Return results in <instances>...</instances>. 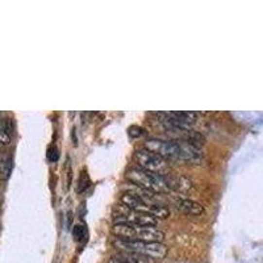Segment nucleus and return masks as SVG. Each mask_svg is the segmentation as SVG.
Instances as JSON below:
<instances>
[{
	"instance_id": "nucleus-1",
	"label": "nucleus",
	"mask_w": 263,
	"mask_h": 263,
	"mask_svg": "<svg viewBox=\"0 0 263 263\" xmlns=\"http://www.w3.org/2000/svg\"><path fill=\"white\" fill-rule=\"evenodd\" d=\"M145 149L156 153L163 159H176V161L199 162L203 158L200 147L192 146L183 140H166L150 139L145 143Z\"/></svg>"
},
{
	"instance_id": "nucleus-2",
	"label": "nucleus",
	"mask_w": 263,
	"mask_h": 263,
	"mask_svg": "<svg viewBox=\"0 0 263 263\" xmlns=\"http://www.w3.org/2000/svg\"><path fill=\"white\" fill-rule=\"evenodd\" d=\"M112 233L121 240L145 242H163L165 234L157 227H139L129 224H115L112 227Z\"/></svg>"
},
{
	"instance_id": "nucleus-3",
	"label": "nucleus",
	"mask_w": 263,
	"mask_h": 263,
	"mask_svg": "<svg viewBox=\"0 0 263 263\" xmlns=\"http://www.w3.org/2000/svg\"><path fill=\"white\" fill-rule=\"evenodd\" d=\"M115 246L121 251H128L140 254L150 259H162L167 254V247L163 242H145V241H130V240H115Z\"/></svg>"
},
{
	"instance_id": "nucleus-4",
	"label": "nucleus",
	"mask_w": 263,
	"mask_h": 263,
	"mask_svg": "<svg viewBox=\"0 0 263 263\" xmlns=\"http://www.w3.org/2000/svg\"><path fill=\"white\" fill-rule=\"evenodd\" d=\"M126 178L130 183H133L136 186L147 190V191L153 192H167L170 191L166 183L165 175L156 174L152 171H147L141 167H133L126 173Z\"/></svg>"
},
{
	"instance_id": "nucleus-5",
	"label": "nucleus",
	"mask_w": 263,
	"mask_h": 263,
	"mask_svg": "<svg viewBox=\"0 0 263 263\" xmlns=\"http://www.w3.org/2000/svg\"><path fill=\"white\" fill-rule=\"evenodd\" d=\"M121 203L124 207L133 210L140 213H145L152 216L156 220H163L167 219L170 214V210L163 207V205L156 204L150 200H145L142 197H139L129 193V192H125L124 195L121 196Z\"/></svg>"
},
{
	"instance_id": "nucleus-6",
	"label": "nucleus",
	"mask_w": 263,
	"mask_h": 263,
	"mask_svg": "<svg viewBox=\"0 0 263 263\" xmlns=\"http://www.w3.org/2000/svg\"><path fill=\"white\" fill-rule=\"evenodd\" d=\"M129 224V225H139V227H157L158 220L145 213H140L133 210H129L121 204L116 210L115 224Z\"/></svg>"
},
{
	"instance_id": "nucleus-7",
	"label": "nucleus",
	"mask_w": 263,
	"mask_h": 263,
	"mask_svg": "<svg viewBox=\"0 0 263 263\" xmlns=\"http://www.w3.org/2000/svg\"><path fill=\"white\" fill-rule=\"evenodd\" d=\"M136 161L139 163V167L156 173V174L163 175L162 173L167 167L166 159H163L162 157H159L156 153L147 150V149H141L136 153Z\"/></svg>"
},
{
	"instance_id": "nucleus-8",
	"label": "nucleus",
	"mask_w": 263,
	"mask_h": 263,
	"mask_svg": "<svg viewBox=\"0 0 263 263\" xmlns=\"http://www.w3.org/2000/svg\"><path fill=\"white\" fill-rule=\"evenodd\" d=\"M108 263H153L152 259L146 258L143 255L128 253V251H120L113 254L108 259Z\"/></svg>"
},
{
	"instance_id": "nucleus-9",
	"label": "nucleus",
	"mask_w": 263,
	"mask_h": 263,
	"mask_svg": "<svg viewBox=\"0 0 263 263\" xmlns=\"http://www.w3.org/2000/svg\"><path fill=\"white\" fill-rule=\"evenodd\" d=\"M178 208L186 214H190V216H201L205 212L204 207L200 203L191 200V199H182V200H179Z\"/></svg>"
},
{
	"instance_id": "nucleus-10",
	"label": "nucleus",
	"mask_w": 263,
	"mask_h": 263,
	"mask_svg": "<svg viewBox=\"0 0 263 263\" xmlns=\"http://www.w3.org/2000/svg\"><path fill=\"white\" fill-rule=\"evenodd\" d=\"M169 190H175L179 192H188L192 188L191 180L184 176H165Z\"/></svg>"
},
{
	"instance_id": "nucleus-11",
	"label": "nucleus",
	"mask_w": 263,
	"mask_h": 263,
	"mask_svg": "<svg viewBox=\"0 0 263 263\" xmlns=\"http://www.w3.org/2000/svg\"><path fill=\"white\" fill-rule=\"evenodd\" d=\"M12 169V159L8 154L0 156V178L7 179Z\"/></svg>"
},
{
	"instance_id": "nucleus-12",
	"label": "nucleus",
	"mask_w": 263,
	"mask_h": 263,
	"mask_svg": "<svg viewBox=\"0 0 263 263\" xmlns=\"http://www.w3.org/2000/svg\"><path fill=\"white\" fill-rule=\"evenodd\" d=\"M72 234H74V237H75L78 241H81V240H83V237H85V229H83L82 225H76V227L74 228V230H72Z\"/></svg>"
},
{
	"instance_id": "nucleus-13",
	"label": "nucleus",
	"mask_w": 263,
	"mask_h": 263,
	"mask_svg": "<svg viewBox=\"0 0 263 263\" xmlns=\"http://www.w3.org/2000/svg\"><path fill=\"white\" fill-rule=\"evenodd\" d=\"M9 139H11V136H8L7 133H4V132H1V130H0V150H1V149H3V147L9 142Z\"/></svg>"
},
{
	"instance_id": "nucleus-14",
	"label": "nucleus",
	"mask_w": 263,
	"mask_h": 263,
	"mask_svg": "<svg viewBox=\"0 0 263 263\" xmlns=\"http://www.w3.org/2000/svg\"><path fill=\"white\" fill-rule=\"evenodd\" d=\"M142 133H143V129L142 128H140V126H132V128L129 129L130 137H140Z\"/></svg>"
}]
</instances>
